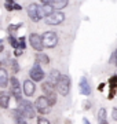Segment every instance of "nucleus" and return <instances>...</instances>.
I'll return each instance as SVG.
<instances>
[{
    "mask_svg": "<svg viewBox=\"0 0 117 124\" xmlns=\"http://www.w3.org/2000/svg\"><path fill=\"white\" fill-rule=\"evenodd\" d=\"M18 109L21 110V113H22L26 119H35L36 117V106L32 103V102L29 101H21L18 103Z\"/></svg>",
    "mask_w": 117,
    "mask_h": 124,
    "instance_id": "1",
    "label": "nucleus"
},
{
    "mask_svg": "<svg viewBox=\"0 0 117 124\" xmlns=\"http://www.w3.org/2000/svg\"><path fill=\"white\" fill-rule=\"evenodd\" d=\"M41 90L44 93V97L50 101V103L55 105L57 103V93H58V91H55V85L51 84L50 81H44L41 84Z\"/></svg>",
    "mask_w": 117,
    "mask_h": 124,
    "instance_id": "2",
    "label": "nucleus"
},
{
    "mask_svg": "<svg viewBox=\"0 0 117 124\" xmlns=\"http://www.w3.org/2000/svg\"><path fill=\"white\" fill-rule=\"evenodd\" d=\"M70 84H72L70 77H69L68 75H62L61 76V80H59L58 84H57V91H58L62 97H66V95L70 93Z\"/></svg>",
    "mask_w": 117,
    "mask_h": 124,
    "instance_id": "3",
    "label": "nucleus"
},
{
    "mask_svg": "<svg viewBox=\"0 0 117 124\" xmlns=\"http://www.w3.org/2000/svg\"><path fill=\"white\" fill-rule=\"evenodd\" d=\"M41 37H43V44H44L45 48H54L58 44V35L52 31L44 32L41 35Z\"/></svg>",
    "mask_w": 117,
    "mask_h": 124,
    "instance_id": "4",
    "label": "nucleus"
},
{
    "mask_svg": "<svg viewBox=\"0 0 117 124\" xmlns=\"http://www.w3.org/2000/svg\"><path fill=\"white\" fill-rule=\"evenodd\" d=\"M35 106H36V110L40 113V115H48L50 110H51V103L47 98L43 95V97H39L35 102Z\"/></svg>",
    "mask_w": 117,
    "mask_h": 124,
    "instance_id": "5",
    "label": "nucleus"
},
{
    "mask_svg": "<svg viewBox=\"0 0 117 124\" xmlns=\"http://www.w3.org/2000/svg\"><path fill=\"white\" fill-rule=\"evenodd\" d=\"M63 21H65V14H63L62 11H57V10H55L51 15L44 18V22L47 23V25H59V23H62Z\"/></svg>",
    "mask_w": 117,
    "mask_h": 124,
    "instance_id": "6",
    "label": "nucleus"
},
{
    "mask_svg": "<svg viewBox=\"0 0 117 124\" xmlns=\"http://www.w3.org/2000/svg\"><path fill=\"white\" fill-rule=\"evenodd\" d=\"M26 13H28V17L30 18L33 22H39V21L41 19V17H40V4L30 3V4L26 7Z\"/></svg>",
    "mask_w": 117,
    "mask_h": 124,
    "instance_id": "7",
    "label": "nucleus"
},
{
    "mask_svg": "<svg viewBox=\"0 0 117 124\" xmlns=\"http://www.w3.org/2000/svg\"><path fill=\"white\" fill-rule=\"evenodd\" d=\"M29 44H30V47L35 50V51H37V53H41L43 48H44L43 37H41L40 35H37V33H32V35L29 36Z\"/></svg>",
    "mask_w": 117,
    "mask_h": 124,
    "instance_id": "8",
    "label": "nucleus"
},
{
    "mask_svg": "<svg viewBox=\"0 0 117 124\" xmlns=\"http://www.w3.org/2000/svg\"><path fill=\"white\" fill-rule=\"evenodd\" d=\"M10 81H11V93H13V95H14V98H15V101L18 102H21L22 101V87H21V84H19V80L17 79V77H11L10 79Z\"/></svg>",
    "mask_w": 117,
    "mask_h": 124,
    "instance_id": "9",
    "label": "nucleus"
},
{
    "mask_svg": "<svg viewBox=\"0 0 117 124\" xmlns=\"http://www.w3.org/2000/svg\"><path fill=\"white\" fill-rule=\"evenodd\" d=\"M29 76L33 81H41L44 79V70L41 69L40 63H35L29 70Z\"/></svg>",
    "mask_w": 117,
    "mask_h": 124,
    "instance_id": "10",
    "label": "nucleus"
},
{
    "mask_svg": "<svg viewBox=\"0 0 117 124\" xmlns=\"http://www.w3.org/2000/svg\"><path fill=\"white\" fill-rule=\"evenodd\" d=\"M22 88H23V94H25L26 97H32L33 94L36 93V85H35V81L32 79H28V80L23 81Z\"/></svg>",
    "mask_w": 117,
    "mask_h": 124,
    "instance_id": "11",
    "label": "nucleus"
},
{
    "mask_svg": "<svg viewBox=\"0 0 117 124\" xmlns=\"http://www.w3.org/2000/svg\"><path fill=\"white\" fill-rule=\"evenodd\" d=\"M79 88H80V93L83 95H90L91 94V87L88 84V80L86 77H81L80 83H79Z\"/></svg>",
    "mask_w": 117,
    "mask_h": 124,
    "instance_id": "12",
    "label": "nucleus"
},
{
    "mask_svg": "<svg viewBox=\"0 0 117 124\" xmlns=\"http://www.w3.org/2000/svg\"><path fill=\"white\" fill-rule=\"evenodd\" d=\"M61 73H59V70H57V69H51L50 70V73H48V80L47 81H50L51 84H54V85H57L58 84V81L61 80Z\"/></svg>",
    "mask_w": 117,
    "mask_h": 124,
    "instance_id": "13",
    "label": "nucleus"
},
{
    "mask_svg": "<svg viewBox=\"0 0 117 124\" xmlns=\"http://www.w3.org/2000/svg\"><path fill=\"white\" fill-rule=\"evenodd\" d=\"M11 115H13V119L15 120V123L17 124H28L26 120H25L26 117L21 113L19 109H13V110H11Z\"/></svg>",
    "mask_w": 117,
    "mask_h": 124,
    "instance_id": "14",
    "label": "nucleus"
},
{
    "mask_svg": "<svg viewBox=\"0 0 117 124\" xmlns=\"http://www.w3.org/2000/svg\"><path fill=\"white\" fill-rule=\"evenodd\" d=\"M54 11H55V8L51 4H41L40 6V17L41 18L48 17V15H51Z\"/></svg>",
    "mask_w": 117,
    "mask_h": 124,
    "instance_id": "15",
    "label": "nucleus"
},
{
    "mask_svg": "<svg viewBox=\"0 0 117 124\" xmlns=\"http://www.w3.org/2000/svg\"><path fill=\"white\" fill-rule=\"evenodd\" d=\"M8 73H7V70H6L4 68H1L0 69V87L1 88H6L7 85H8Z\"/></svg>",
    "mask_w": 117,
    "mask_h": 124,
    "instance_id": "16",
    "label": "nucleus"
},
{
    "mask_svg": "<svg viewBox=\"0 0 117 124\" xmlns=\"http://www.w3.org/2000/svg\"><path fill=\"white\" fill-rule=\"evenodd\" d=\"M8 103H10V94H7L6 91H1V94H0V106L6 109V108H8Z\"/></svg>",
    "mask_w": 117,
    "mask_h": 124,
    "instance_id": "17",
    "label": "nucleus"
},
{
    "mask_svg": "<svg viewBox=\"0 0 117 124\" xmlns=\"http://www.w3.org/2000/svg\"><path fill=\"white\" fill-rule=\"evenodd\" d=\"M68 4H69V0H55L51 6H52L57 11H61V10H63L65 7H68Z\"/></svg>",
    "mask_w": 117,
    "mask_h": 124,
    "instance_id": "18",
    "label": "nucleus"
},
{
    "mask_svg": "<svg viewBox=\"0 0 117 124\" xmlns=\"http://www.w3.org/2000/svg\"><path fill=\"white\" fill-rule=\"evenodd\" d=\"M36 61L37 63H43V65H48L50 63V57L44 53H37L36 55Z\"/></svg>",
    "mask_w": 117,
    "mask_h": 124,
    "instance_id": "19",
    "label": "nucleus"
},
{
    "mask_svg": "<svg viewBox=\"0 0 117 124\" xmlns=\"http://www.w3.org/2000/svg\"><path fill=\"white\" fill-rule=\"evenodd\" d=\"M109 85H110V93H116V88H117V75L116 76H112L109 79Z\"/></svg>",
    "mask_w": 117,
    "mask_h": 124,
    "instance_id": "20",
    "label": "nucleus"
},
{
    "mask_svg": "<svg viewBox=\"0 0 117 124\" xmlns=\"http://www.w3.org/2000/svg\"><path fill=\"white\" fill-rule=\"evenodd\" d=\"M8 63H10V66H11V70L14 72V73H18L19 72V65H18V61L15 59V58H11L8 61Z\"/></svg>",
    "mask_w": 117,
    "mask_h": 124,
    "instance_id": "21",
    "label": "nucleus"
},
{
    "mask_svg": "<svg viewBox=\"0 0 117 124\" xmlns=\"http://www.w3.org/2000/svg\"><path fill=\"white\" fill-rule=\"evenodd\" d=\"M8 43H10V46H11L14 50L19 47V40H17L13 35H10V36H8Z\"/></svg>",
    "mask_w": 117,
    "mask_h": 124,
    "instance_id": "22",
    "label": "nucleus"
},
{
    "mask_svg": "<svg viewBox=\"0 0 117 124\" xmlns=\"http://www.w3.org/2000/svg\"><path fill=\"white\" fill-rule=\"evenodd\" d=\"M14 4H15V1H14V0H6L4 7H6L7 11H13V10H14Z\"/></svg>",
    "mask_w": 117,
    "mask_h": 124,
    "instance_id": "23",
    "label": "nucleus"
},
{
    "mask_svg": "<svg viewBox=\"0 0 117 124\" xmlns=\"http://www.w3.org/2000/svg\"><path fill=\"white\" fill-rule=\"evenodd\" d=\"M98 115H99L98 116V120H106V109H105V108H101Z\"/></svg>",
    "mask_w": 117,
    "mask_h": 124,
    "instance_id": "24",
    "label": "nucleus"
},
{
    "mask_svg": "<svg viewBox=\"0 0 117 124\" xmlns=\"http://www.w3.org/2000/svg\"><path fill=\"white\" fill-rule=\"evenodd\" d=\"M37 124H50V121L44 116H37Z\"/></svg>",
    "mask_w": 117,
    "mask_h": 124,
    "instance_id": "25",
    "label": "nucleus"
},
{
    "mask_svg": "<svg viewBox=\"0 0 117 124\" xmlns=\"http://www.w3.org/2000/svg\"><path fill=\"white\" fill-rule=\"evenodd\" d=\"M21 26H23V23H17V25H10V28H8V31L13 33V32H15V31H18Z\"/></svg>",
    "mask_w": 117,
    "mask_h": 124,
    "instance_id": "26",
    "label": "nucleus"
},
{
    "mask_svg": "<svg viewBox=\"0 0 117 124\" xmlns=\"http://www.w3.org/2000/svg\"><path fill=\"white\" fill-rule=\"evenodd\" d=\"M18 48H22V50H25L26 48V40H25V37H19V47Z\"/></svg>",
    "mask_w": 117,
    "mask_h": 124,
    "instance_id": "27",
    "label": "nucleus"
},
{
    "mask_svg": "<svg viewBox=\"0 0 117 124\" xmlns=\"http://www.w3.org/2000/svg\"><path fill=\"white\" fill-rule=\"evenodd\" d=\"M112 119L114 121H117V108H113L112 109Z\"/></svg>",
    "mask_w": 117,
    "mask_h": 124,
    "instance_id": "28",
    "label": "nucleus"
},
{
    "mask_svg": "<svg viewBox=\"0 0 117 124\" xmlns=\"http://www.w3.org/2000/svg\"><path fill=\"white\" fill-rule=\"evenodd\" d=\"M22 53H23V50H22V48H15V50H14V55H15V57H19V55H22Z\"/></svg>",
    "mask_w": 117,
    "mask_h": 124,
    "instance_id": "29",
    "label": "nucleus"
},
{
    "mask_svg": "<svg viewBox=\"0 0 117 124\" xmlns=\"http://www.w3.org/2000/svg\"><path fill=\"white\" fill-rule=\"evenodd\" d=\"M41 1V4H52L55 0H40Z\"/></svg>",
    "mask_w": 117,
    "mask_h": 124,
    "instance_id": "30",
    "label": "nucleus"
},
{
    "mask_svg": "<svg viewBox=\"0 0 117 124\" xmlns=\"http://www.w3.org/2000/svg\"><path fill=\"white\" fill-rule=\"evenodd\" d=\"M14 10H17V11H19V10H22V6H19L18 3H15V4H14Z\"/></svg>",
    "mask_w": 117,
    "mask_h": 124,
    "instance_id": "31",
    "label": "nucleus"
},
{
    "mask_svg": "<svg viewBox=\"0 0 117 124\" xmlns=\"http://www.w3.org/2000/svg\"><path fill=\"white\" fill-rule=\"evenodd\" d=\"M110 63H116V57H114V53H113L112 57H110Z\"/></svg>",
    "mask_w": 117,
    "mask_h": 124,
    "instance_id": "32",
    "label": "nucleus"
},
{
    "mask_svg": "<svg viewBox=\"0 0 117 124\" xmlns=\"http://www.w3.org/2000/svg\"><path fill=\"white\" fill-rule=\"evenodd\" d=\"M105 88V84H103V83H102V84H99L98 85V90H99V91H102V90H103Z\"/></svg>",
    "mask_w": 117,
    "mask_h": 124,
    "instance_id": "33",
    "label": "nucleus"
},
{
    "mask_svg": "<svg viewBox=\"0 0 117 124\" xmlns=\"http://www.w3.org/2000/svg\"><path fill=\"white\" fill-rule=\"evenodd\" d=\"M86 103H87V105H84V109H90V108H91V103H90V102H86Z\"/></svg>",
    "mask_w": 117,
    "mask_h": 124,
    "instance_id": "34",
    "label": "nucleus"
},
{
    "mask_svg": "<svg viewBox=\"0 0 117 124\" xmlns=\"http://www.w3.org/2000/svg\"><path fill=\"white\" fill-rule=\"evenodd\" d=\"M83 124H91L90 121H88V120L86 119V117H84V119H83Z\"/></svg>",
    "mask_w": 117,
    "mask_h": 124,
    "instance_id": "35",
    "label": "nucleus"
},
{
    "mask_svg": "<svg viewBox=\"0 0 117 124\" xmlns=\"http://www.w3.org/2000/svg\"><path fill=\"white\" fill-rule=\"evenodd\" d=\"M114 57H116V66H117V50L114 51Z\"/></svg>",
    "mask_w": 117,
    "mask_h": 124,
    "instance_id": "36",
    "label": "nucleus"
}]
</instances>
